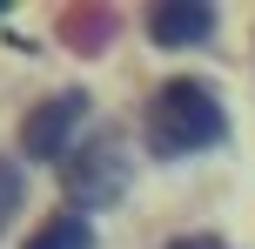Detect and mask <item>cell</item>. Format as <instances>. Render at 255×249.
<instances>
[{"mask_svg": "<svg viewBox=\"0 0 255 249\" xmlns=\"http://www.w3.org/2000/svg\"><path fill=\"white\" fill-rule=\"evenodd\" d=\"M81 115H88V94H74V88H67V94H54V101H40L34 115H27V128H20V148H27V155H40V162H47V155H61Z\"/></svg>", "mask_w": 255, "mask_h": 249, "instance_id": "3957f363", "label": "cell"}, {"mask_svg": "<svg viewBox=\"0 0 255 249\" xmlns=\"http://www.w3.org/2000/svg\"><path fill=\"white\" fill-rule=\"evenodd\" d=\"M0 13H7V0H0Z\"/></svg>", "mask_w": 255, "mask_h": 249, "instance_id": "52a82bcc", "label": "cell"}, {"mask_svg": "<svg viewBox=\"0 0 255 249\" xmlns=\"http://www.w3.org/2000/svg\"><path fill=\"white\" fill-rule=\"evenodd\" d=\"M208 27H215V13L195 7V0H168V7L148 13V40L154 47H195V40H208Z\"/></svg>", "mask_w": 255, "mask_h": 249, "instance_id": "277c9868", "label": "cell"}, {"mask_svg": "<svg viewBox=\"0 0 255 249\" xmlns=\"http://www.w3.org/2000/svg\"><path fill=\"white\" fill-rule=\"evenodd\" d=\"M168 249H229V243H215V236H181V243H168Z\"/></svg>", "mask_w": 255, "mask_h": 249, "instance_id": "8992f818", "label": "cell"}, {"mask_svg": "<svg viewBox=\"0 0 255 249\" xmlns=\"http://www.w3.org/2000/svg\"><path fill=\"white\" fill-rule=\"evenodd\" d=\"M61 182H67V196H74V202L101 209V202H115L121 189H128V148H121V142H94V148H81V155L61 169Z\"/></svg>", "mask_w": 255, "mask_h": 249, "instance_id": "7a4b0ae2", "label": "cell"}, {"mask_svg": "<svg viewBox=\"0 0 255 249\" xmlns=\"http://www.w3.org/2000/svg\"><path fill=\"white\" fill-rule=\"evenodd\" d=\"M222 101L202 88V81H168L148 108V148L154 155H195V148L222 142Z\"/></svg>", "mask_w": 255, "mask_h": 249, "instance_id": "6da1fadb", "label": "cell"}, {"mask_svg": "<svg viewBox=\"0 0 255 249\" xmlns=\"http://www.w3.org/2000/svg\"><path fill=\"white\" fill-rule=\"evenodd\" d=\"M27 249H94V223L74 216V209H61V216H47V223H34Z\"/></svg>", "mask_w": 255, "mask_h": 249, "instance_id": "5b68a950", "label": "cell"}]
</instances>
